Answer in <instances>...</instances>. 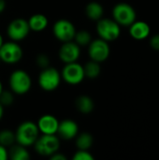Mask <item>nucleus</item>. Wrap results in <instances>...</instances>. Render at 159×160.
I'll return each mask as SVG.
<instances>
[{
  "label": "nucleus",
  "instance_id": "nucleus-33",
  "mask_svg": "<svg viewBox=\"0 0 159 160\" xmlns=\"http://www.w3.org/2000/svg\"><path fill=\"white\" fill-rule=\"evenodd\" d=\"M3 90H4V89H3V84H2V82H1V81H0V94L2 93Z\"/></svg>",
  "mask_w": 159,
  "mask_h": 160
},
{
  "label": "nucleus",
  "instance_id": "nucleus-2",
  "mask_svg": "<svg viewBox=\"0 0 159 160\" xmlns=\"http://www.w3.org/2000/svg\"><path fill=\"white\" fill-rule=\"evenodd\" d=\"M10 91L18 96L25 95L32 87V80L29 74L23 69L14 70L8 79Z\"/></svg>",
  "mask_w": 159,
  "mask_h": 160
},
{
  "label": "nucleus",
  "instance_id": "nucleus-18",
  "mask_svg": "<svg viewBox=\"0 0 159 160\" xmlns=\"http://www.w3.org/2000/svg\"><path fill=\"white\" fill-rule=\"evenodd\" d=\"M75 105H76V109L80 112L84 113V114H88L92 112L95 108L93 99L90 97L85 96V95L79 96L75 100Z\"/></svg>",
  "mask_w": 159,
  "mask_h": 160
},
{
  "label": "nucleus",
  "instance_id": "nucleus-30",
  "mask_svg": "<svg viewBox=\"0 0 159 160\" xmlns=\"http://www.w3.org/2000/svg\"><path fill=\"white\" fill-rule=\"evenodd\" d=\"M6 8V2L5 0H0V13H2Z\"/></svg>",
  "mask_w": 159,
  "mask_h": 160
},
{
  "label": "nucleus",
  "instance_id": "nucleus-23",
  "mask_svg": "<svg viewBox=\"0 0 159 160\" xmlns=\"http://www.w3.org/2000/svg\"><path fill=\"white\" fill-rule=\"evenodd\" d=\"M79 46H87L92 41V36L89 31L87 30H80L76 31L74 39H73Z\"/></svg>",
  "mask_w": 159,
  "mask_h": 160
},
{
  "label": "nucleus",
  "instance_id": "nucleus-3",
  "mask_svg": "<svg viewBox=\"0 0 159 160\" xmlns=\"http://www.w3.org/2000/svg\"><path fill=\"white\" fill-rule=\"evenodd\" d=\"M35 151L42 157H51L54 153L59 151L60 148V138L56 135H46L42 134L38 136L36 142L34 143Z\"/></svg>",
  "mask_w": 159,
  "mask_h": 160
},
{
  "label": "nucleus",
  "instance_id": "nucleus-24",
  "mask_svg": "<svg viewBox=\"0 0 159 160\" xmlns=\"http://www.w3.org/2000/svg\"><path fill=\"white\" fill-rule=\"evenodd\" d=\"M14 101L13 93L11 91L3 90L0 94V103L3 106H10Z\"/></svg>",
  "mask_w": 159,
  "mask_h": 160
},
{
  "label": "nucleus",
  "instance_id": "nucleus-27",
  "mask_svg": "<svg viewBox=\"0 0 159 160\" xmlns=\"http://www.w3.org/2000/svg\"><path fill=\"white\" fill-rule=\"evenodd\" d=\"M150 45L154 50L159 51V34H157L154 37H152L150 40Z\"/></svg>",
  "mask_w": 159,
  "mask_h": 160
},
{
  "label": "nucleus",
  "instance_id": "nucleus-17",
  "mask_svg": "<svg viewBox=\"0 0 159 160\" xmlns=\"http://www.w3.org/2000/svg\"><path fill=\"white\" fill-rule=\"evenodd\" d=\"M85 14H86L88 19L97 22L98 20H100L103 17L104 8H103V7L101 6L100 3L96 2V1H92V2H90V3H88L86 5V7H85Z\"/></svg>",
  "mask_w": 159,
  "mask_h": 160
},
{
  "label": "nucleus",
  "instance_id": "nucleus-21",
  "mask_svg": "<svg viewBox=\"0 0 159 160\" xmlns=\"http://www.w3.org/2000/svg\"><path fill=\"white\" fill-rule=\"evenodd\" d=\"M94 142L93 136L90 133L83 132L76 136V147L79 150H89Z\"/></svg>",
  "mask_w": 159,
  "mask_h": 160
},
{
  "label": "nucleus",
  "instance_id": "nucleus-13",
  "mask_svg": "<svg viewBox=\"0 0 159 160\" xmlns=\"http://www.w3.org/2000/svg\"><path fill=\"white\" fill-rule=\"evenodd\" d=\"M79 133V126L78 124L71 119H65L59 122L56 135L65 141H70L76 138Z\"/></svg>",
  "mask_w": 159,
  "mask_h": 160
},
{
  "label": "nucleus",
  "instance_id": "nucleus-14",
  "mask_svg": "<svg viewBox=\"0 0 159 160\" xmlns=\"http://www.w3.org/2000/svg\"><path fill=\"white\" fill-rule=\"evenodd\" d=\"M58 125H59V121L54 115L52 114H44L40 116L37 123L39 132L41 134H46V135L56 134Z\"/></svg>",
  "mask_w": 159,
  "mask_h": 160
},
{
  "label": "nucleus",
  "instance_id": "nucleus-32",
  "mask_svg": "<svg viewBox=\"0 0 159 160\" xmlns=\"http://www.w3.org/2000/svg\"><path fill=\"white\" fill-rule=\"evenodd\" d=\"M4 43V40H3V37H2V35L0 34V47L2 46V44Z\"/></svg>",
  "mask_w": 159,
  "mask_h": 160
},
{
  "label": "nucleus",
  "instance_id": "nucleus-5",
  "mask_svg": "<svg viewBox=\"0 0 159 160\" xmlns=\"http://www.w3.org/2000/svg\"><path fill=\"white\" fill-rule=\"evenodd\" d=\"M136 11L134 8L127 3H118L112 8V18L123 26H129L136 21Z\"/></svg>",
  "mask_w": 159,
  "mask_h": 160
},
{
  "label": "nucleus",
  "instance_id": "nucleus-6",
  "mask_svg": "<svg viewBox=\"0 0 159 160\" xmlns=\"http://www.w3.org/2000/svg\"><path fill=\"white\" fill-rule=\"evenodd\" d=\"M61 79V73L55 68L47 67L39 73L37 81L38 85L42 90L51 92L60 85Z\"/></svg>",
  "mask_w": 159,
  "mask_h": 160
},
{
  "label": "nucleus",
  "instance_id": "nucleus-31",
  "mask_svg": "<svg viewBox=\"0 0 159 160\" xmlns=\"http://www.w3.org/2000/svg\"><path fill=\"white\" fill-rule=\"evenodd\" d=\"M3 115H4V106L0 103V120L3 118Z\"/></svg>",
  "mask_w": 159,
  "mask_h": 160
},
{
  "label": "nucleus",
  "instance_id": "nucleus-28",
  "mask_svg": "<svg viewBox=\"0 0 159 160\" xmlns=\"http://www.w3.org/2000/svg\"><path fill=\"white\" fill-rule=\"evenodd\" d=\"M8 158L7 148L0 144V160H6Z\"/></svg>",
  "mask_w": 159,
  "mask_h": 160
},
{
  "label": "nucleus",
  "instance_id": "nucleus-1",
  "mask_svg": "<svg viewBox=\"0 0 159 160\" xmlns=\"http://www.w3.org/2000/svg\"><path fill=\"white\" fill-rule=\"evenodd\" d=\"M39 130L37 123L32 121H24L19 125L15 131L16 142L24 147H30L34 145L37 139L39 136Z\"/></svg>",
  "mask_w": 159,
  "mask_h": 160
},
{
  "label": "nucleus",
  "instance_id": "nucleus-8",
  "mask_svg": "<svg viewBox=\"0 0 159 160\" xmlns=\"http://www.w3.org/2000/svg\"><path fill=\"white\" fill-rule=\"evenodd\" d=\"M61 78L67 83L71 85H77L81 83L85 78L83 66L77 62L65 64V67L61 72Z\"/></svg>",
  "mask_w": 159,
  "mask_h": 160
},
{
  "label": "nucleus",
  "instance_id": "nucleus-29",
  "mask_svg": "<svg viewBox=\"0 0 159 160\" xmlns=\"http://www.w3.org/2000/svg\"><path fill=\"white\" fill-rule=\"evenodd\" d=\"M50 159L51 160H67V157L64 156L63 154L59 153V152H56L54 153L53 155H52L50 157Z\"/></svg>",
  "mask_w": 159,
  "mask_h": 160
},
{
  "label": "nucleus",
  "instance_id": "nucleus-11",
  "mask_svg": "<svg viewBox=\"0 0 159 160\" xmlns=\"http://www.w3.org/2000/svg\"><path fill=\"white\" fill-rule=\"evenodd\" d=\"M52 33L54 37L63 43L74 39L76 28L70 21L66 19H60L54 22L52 26Z\"/></svg>",
  "mask_w": 159,
  "mask_h": 160
},
{
  "label": "nucleus",
  "instance_id": "nucleus-15",
  "mask_svg": "<svg viewBox=\"0 0 159 160\" xmlns=\"http://www.w3.org/2000/svg\"><path fill=\"white\" fill-rule=\"evenodd\" d=\"M150 31L151 29L149 24L143 21H135L132 24L129 25V34L133 38L137 40L146 38L150 35Z\"/></svg>",
  "mask_w": 159,
  "mask_h": 160
},
{
  "label": "nucleus",
  "instance_id": "nucleus-26",
  "mask_svg": "<svg viewBox=\"0 0 159 160\" xmlns=\"http://www.w3.org/2000/svg\"><path fill=\"white\" fill-rule=\"evenodd\" d=\"M36 63L37 65L41 68H45L47 67H49L50 64V58L47 54L45 53H39L37 54V58H36Z\"/></svg>",
  "mask_w": 159,
  "mask_h": 160
},
{
  "label": "nucleus",
  "instance_id": "nucleus-16",
  "mask_svg": "<svg viewBox=\"0 0 159 160\" xmlns=\"http://www.w3.org/2000/svg\"><path fill=\"white\" fill-rule=\"evenodd\" d=\"M28 25L30 27V30L34 32H40L43 31L49 23L48 18L41 14V13H37L32 15L28 20H27Z\"/></svg>",
  "mask_w": 159,
  "mask_h": 160
},
{
  "label": "nucleus",
  "instance_id": "nucleus-4",
  "mask_svg": "<svg viewBox=\"0 0 159 160\" xmlns=\"http://www.w3.org/2000/svg\"><path fill=\"white\" fill-rule=\"evenodd\" d=\"M97 33L100 38L111 42L119 38L121 34V28L113 19L101 18L97 23Z\"/></svg>",
  "mask_w": 159,
  "mask_h": 160
},
{
  "label": "nucleus",
  "instance_id": "nucleus-20",
  "mask_svg": "<svg viewBox=\"0 0 159 160\" xmlns=\"http://www.w3.org/2000/svg\"><path fill=\"white\" fill-rule=\"evenodd\" d=\"M83 70H84L85 78L94 80L99 76V74L101 72V67H100L98 62H96L94 60H90L84 65Z\"/></svg>",
  "mask_w": 159,
  "mask_h": 160
},
{
  "label": "nucleus",
  "instance_id": "nucleus-9",
  "mask_svg": "<svg viewBox=\"0 0 159 160\" xmlns=\"http://www.w3.org/2000/svg\"><path fill=\"white\" fill-rule=\"evenodd\" d=\"M110 52L109 42L100 38L92 40L88 45V55L91 60L96 62L101 63L106 61L110 56Z\"/></svg>",
  "mask_w": 159,
  "mask_h": 160
},
{
  "label": "nucleus",
  "instance_id": "nucleus-10",
  "mask_svg": "<svg viewBox=\"0 0 159 160\" xmlns=\"http://www.w3.org/2000/svg\"><path fill=\"white\" fill-rule=\"evenodd\" d=\"M30 27L26 20L22 18H16L12 20L7 27V37L16 42L23 40L29 34Z\"/></svg>",
  "mask_w": 159,
  "mask_h": 160
},
{
  "label": "nucleus",
  "instance_id": "nucleus-12",
  "mask_svg": "<svg viewBox=\"0 0 159 160\" xmlns=\"http://www.w3.org/2000/svg\"><path fill=\"white\" fill-rule=\"evenodd\" d=\"M80 55H81V48L73 40L63 42L58 52V56L60 60L65 64L77 62Z\"/></svg>",
  "mask_w": 159,
  "mask_h": 160
},
{
  "label": "nucleus",
  "instance_id": "nucleus-25",
  "mask_svg": "<svg viewBox=\"0 0 159 160\" xmlns=\"http://www.w3.org/2000/svg\"><path fill=\"white\" fill-rule=\"evenodd\" d=\"M73 160H94V157L88 150H79L73 155Z\"/></svg>",
  "mask_w": 159,
  "mask_h": 160
},
{
  "label": "nucleus",
  "instance_id": "nucleus-7",
  "mask_svg": "<svg viewBox=\"0 0 159 160\" xmlns=\"http://www.w3.org/2000/svg\"><path fill=\"white\" fill-rule=\"evenodd\" d=\"M22 49L16 41L4 42L0 47V60L5 64H16L22 58Z\"/></svg>",
  "mask_w": 159,
  "mask_h": 160
},
{
  "label": "nucleus",
  "instance_id": "nucleus-22",
  "mask_svg": "<svg viewBox=\"0 0 159 160\" xmlns=\"http://www.w3.org/2000/svg\"><path fill=\"white\" fill-rule=\"evenodd\" d=\"M16 142L15 132L10 129H3L0 131V144L5 147H10Z\"/></svg>",
  "mask_w": 159,
  "mask_h": 160
},
{
  "label": "nucleus",
  "instance_id": "nucleus-34",
  "mask_svg": "<svg viewBox=\"0 0 159 160\" xmlns=\"http://www.w3.org/2000/svg\"><path fill=\"white\" fill-rule=\"evenodd\" d=\"M0 61H1V60H0Z\"/></svg>",
  "mask_w": 159,
  "mask_h": 160
},
{
  "label": "nucleus",
  "instance_id": "nucleus-19",
  "mask_svg": "<svg viewBox=\"0 0 159 160\" xmlns=\"http://www.w3.org/2000/svg\"><path fill=\"white\" fill-rule=\"evenodd\" d=\"M8 158L11 160H28L31 156L27 150V147H24L21 144H13L9 147Z\"/></svg>",
  "mask_w": 159,
  "mask_h": 160
}]
</instances>
